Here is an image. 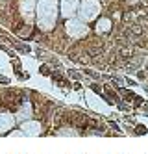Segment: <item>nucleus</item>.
I'll return each instance as SVG.
<instances>
[{"label": "nucleus", "mask_w": 148, "mask_h": 154, "mask_svg": "<svg viewBox=\"0 0 148 154\" xmlns=\"http://www.w3.org/2000/svg\"><path fill=\"white\" fill-rule=\"evenodd\" d=\"M67 28H69V34L76 35V37L85 34V30H83V26H81L80 23H69V24H67Z\"/></svg>", "instance_id": "1"}, {"label": "nucleus", "mask_w": 148, "mask_h": 154, "mask_svg": "<svg viewBox=\"0 0 148 154\" xmlns=\"http://www.w3.org/2000/svg\"><path fill=\"white\" fill-rule=\"evenodd\" d=\"M108 28H109V20L108 19L98 23V32H108Z\"/></svg>", "instance_id": "2"}, {"label": "nucleus", "mask_w": 148, "mask_h": 154, "mask_svg": "<svg viewBox=\"0 0 148 154\" xmlns=\"http://www.w3.org/2000/svg\"><path fill=\"white\" fill-rule=\"evenodd\" d=\"M41 72H43V74H48V72H50V69L46 67V65H41Z\"/></svg>", "instance_id": "3"}]
</instances>
